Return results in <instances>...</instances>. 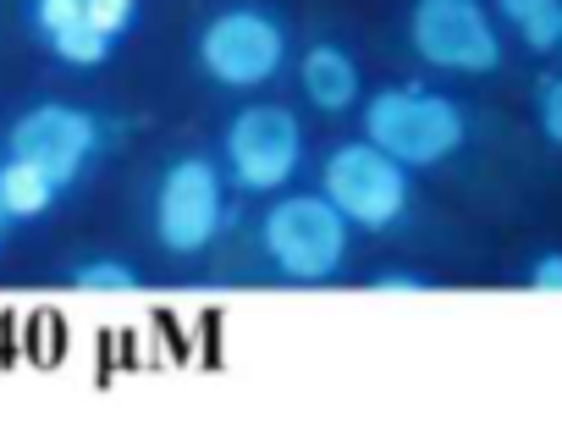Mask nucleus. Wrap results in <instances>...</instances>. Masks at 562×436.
Returning a JSON list of instances; mask_svg holds the SVG:
<instances>
[{
    "mask_svg": "<svg viewBox=\"0 0 562 436\" xmlns=\"http://www.w3.org/2000/svg\"><path fill=\"white\" fill-rule=\"evenodd\" d=\"M359 122H364V138L381 144L392 160H403L408 171H425V166H441L452 160L463 144H469V116L452 94L441 89H419V83H397V89H381L359 105Z\"/></svg>",
    "mask_w": 562,
    "mask_h": 436,
    "instance_id": "obj_2",
    "label": "nucleus"
},
{
    "mask_svg": "<svg viewBox=\"0 0 562 436\" xmlns=\"http://www.w3.org/2000/svg\"><path fill=\"white\" fill-rule=\"evenodd\" d=\"M529 288L535 293H562V249H551L529 266Z\"/></svg>",
    "mask_w": 562,
    "mask_h": 436,
    "instance_id": "obj_17",
    "label": "nucleus"
},
{
    "mask_svg": "<svg viewBox=\"0 0 562 436\" xmlns=\"http://www.w3.org/2000/svg\"><path fill=\"white\" fill-rule=\"evenodd\" d=\"M348 249H353V227L326 193H288V188L270 193L259 215V255L281 282H304V288L331 282L342 277Z\"/></svg>",
    "mask_w": 562,
    "mask_h": 436,
    "instance_id": "obj_1",
    "label": "nucleus"
},
{
    "mask_svg": "<svg viewBox=\"0 0 562 436\" xmlns=\"http://www.w3.org/2000/svg\"><path fill=\"white\" fill-rule=\"evenodd\" d=\"M370 288L375 293H430V277H419V271H381Z\"/></svg>",
    "mask_w": 562,
    "mask_h": 436,
    "instance_id": "obj_18",
    "label": "nucleus"
},
{
    "mask_svg": "<svg viewBox=\"0 0 562 436\" xmlns=\"http://www.w3.org/2000/svg\"><path fill=\"white\" fill-rule=\"evenodd\" d=\"M83 12L105 40H122L138 29V0H83Z\"/></svg>",
    "mask_w": 562,
    "mask_h": 436,
    "instance_id": "obj_14",
    "label": "nucleus"
},
{
    "mask_svg": "<svg viewBox=\"0 0 562 436\" xmlns=\"http://www.w3.org/2000/svg\"><path fill=\"white\" fill-rule=\"evenodd\" d=\"M321 193L353 233H392L414 204V171L370 138H348L321 166Z\"/></svg>",
    "mask_w": 562,
    "mask_h": 436,
    "instance_id": "obj_6",
    "label": "nucleus"
},
{
    "mask_svg": "<svg viewBox=\"0 0 562 436\" xmlns=\"http://www.w3.org/2000/svg\"><path fill=\"white\" fill-rule=\"evenodd\" d=\"M193 56H199V72L215 83V89H232V94H254L265 89L293 56V34L270 7H254V0H237V7H221L199 40H193Z\"/></svg>",
    "mask_w": 562,
    "mask_h": 436,
    "instance_id": "obj_3",
    "label": "nucleus"
},
{
    "mask_svg": "<svg viewBox=\"0 0 562 436\" xmlns=\"http://www.w3.org/2000/svg\"><path fill=\"white\" fill-rule=\"evenodd\" d=\"M557 56H562V40H557Z\"/></svg>",
    "mask_w": 562,
    "mask_h": 436,
    "instance_id": "obj_19",
    "label": "nucleus"
},
{
    "mask_svg": "<svg viewBox=\"0 0 562 436\" xmlns=\"http://www.w3.org/2000/svg\"><path fill=\"white\" fill-rule=\"evenodd\" d=\"M535 122H540L546 144H557V149H562V72L540 83V100H535Z\"/></svg>",
    "mask_w": 562,
    "mask_h": 436,
    "instance_id": "obj_16",
    "label": "nucleus"
},
{
    "mask_svg": "<svg viewBox=\"0 0 562 436\" xmlns=\"http://www.w3.org/2000/svg\"><path fill=\"white\" fill-rule=\"evenodd\" d=\"M100 144H105L100 116L83 111V105H61V100H45V105L23 111V116L12 122V133H7V155L34 160V166H40L45 177H56L61 188H72V182L94 166Z\"/></svg>",
    "mask_w": 562,
    "mask_h": 436,
    "instance_id": "obj_8",
    "label": "nucleus"
},
{
    "mask_svg": "<svg viewBox=\"0 0 562 436\" xmlns=\"http://www.w3.org/2000/svg\"><path fill=\"white\" fill-rule=\"evenodd\" d=\"M0 227H7V222H0Z\"/></svg>",
    "mask_w": 562,
    "mask_h": 436,
    "instance_id": "obj_20",
    "label": "nucleus"
},
{
    "mask_svg": "<svg viewBox=\"0 0 562 436\" xmlns=\"http://www.w3.org/2000/svg\"><path fill=\"white\" fill-rule=\"evenodd\" d=\"M299 83H304V100L326 116H348L359 100H364V78H359V62L348 56V45L337 40H315L304 45L299 56Z\"/></svg>",
    "mask_w": 562,
    "mask_h": 436,
    "instance_id": "obj_9",
    "label": "nucleus"
},
{
    "mask_svg": "<svg viewBox=\"0 0 562 436\" xmlns=\"http://www.w3.org/2000/svg\"><path fill=\"white\" fill-rule=\"evenodd\" d=\"M61 193L67 188L45 177L34 160H18V155L0 160V222H40V215L56 210Z\"/></svg>",
    "mask_w": 562,
    "mask_h": 436,
    "instance_id": "obj_10",
    "label": "nucleus"
},
{
    "mask_svg": "<svg viewBox=\"0 0 562 436\" xmlns=\"http://www.w3.org/2000/svg\"><path fill=\"white\" fill-rule=\"evenodd\" d=\"M67 282H72L78 293H133V288H138V266L100 255V260H78Z\"/></svg>",
    "mask_w": 562,
    "mask_h": 436,
    "instance_id": "obj_13",
    "label": "nucleus"
},
{
    "mask_svg": "<svg viewBox=\"0 0 562 436\" xmlns=\"http://www.w3.org/2000/svg\"><path fill=\"white\" fill-rule=\"evenodd\" d=\"M226 171L221 160L210 155H177L160 182H155V204H149V227H155V244L171 255V260H199L221 227H226Z\"/></svg>",
    "mask_w": 562,
    "mask_h": 436,
    "instance_id": "obj_5",
    "label": "nucleus"
},
{
    "mask_svg": "<svg viewBox=\"0 0 562 436\" xmlns=\"http://www.w3.org/2000/svg\"><path fill=\"white\" fill-rule=\"evenodd\" d=\"M45 45H50V56H56L61 67L94 72V67H105V62H111V45H116V40H105V34H100V29L89 23V12H83L78 23H67L61 34H50Z\"/></svg>",
    "mask_w": 562,
    "mask_h": 436,
    "instance_id": "obj_12",
    "label": "nucleus"
},
{
    "mask_svg": "<svg viewBox=\"0 0 562 436\" xmlns=\"http://www.w3.org/2000/svg\"><path fill=\"white\" fill-rule=\"evenodd\" d=\"M304 160H310V133H304L299 111L276 105V100L243 105L221 133V171L237 193H254V199L293 188Z\"/></svg>",
    "mask_w": 562,
    "mask_h": 436,
    "instance_id": "obj_4",
    "label": "nucleus"
},
{
    "mask_svg": "<svg viewBox=\"0 0 562 436\" xmlns=\"http://www.w3.org/2000/svg\"><path fill=\"white\" fill-rule=\"evenodd\" d=\"M408 45L436 72L485 78L502 67V29L485 0H414Z\"/></svg>",
    "mask_w": 562,
    "mask_h": 436,
    "instance_id": "obj_7",
    "label": "nucleus"
},
{
    "mask_svg": "<svg viewBox=\"0 0 562 436\" xmlns=\"http://www.w3.org/2000/svg\"><path fill=\"white\" fill-rule=\"evenodd\" d=\"M491 12L513 29V40L535 56H557L562 40V0H491Z\"/></svg>",
    "mask_w": 562,
    "mask_h": 436,
    "instance_id": "obj_11",
    "label": "nucleus"
},
{
    "mask_svg": "<svg viewBox=\"0 0 562 436\" xmlns=\"http://www.w3.org/2000/svg\"><path fill=\"white\" fill-rule=\"evenodd\" d=\"M78 18H83V0H29V29H34L40 40L61 34V29L78 23Z\"/></svg>",
    "mask_w": 562,
    "mask_h": 436,
    "instance_id": "obj_15",
    "label": "nucleus"
}]
</instances>
